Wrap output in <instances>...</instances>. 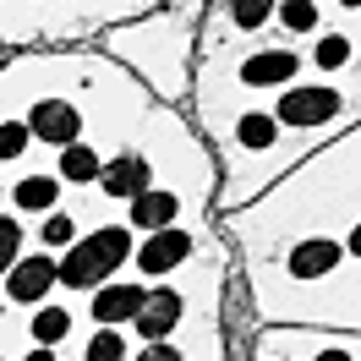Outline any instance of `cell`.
I'll use <instances>...</instances> for the list:
<instances>
[{"label": "cell", "mask_w": 361, "mask_h": 361, "mask_svg": "<svg viewBox=\"0 0 361 361\" xmlns=\"http://www.w3.org/2000/svg\"><path fill=\"white\" fill-rule=\"evenodd\" d=\"M17 252H23V225L17 219H0V274H11Z\"/></svg>", "instance_id": "16"}, {"label": "cell", "mask_w": 361, "mask_h": 361, "mask_svg": "<svg viewBox=\"0 0 361 361\" xmlns=\"http://www.w3.org/2000/svg\"><path fill=\"white\" fill-rule=\"evenodd\" d=\"M49 285H55V257H44V252L17 257L11 274H6V295H11V301H44Z\"/></svg>", "instance_id": "4"}, {"label": "cell", "mask_w": 361, "mask_h": 361, "mask_svg": "<svg viewBox=\"0 0 361 361\" xmlns=\"http://www.w3.org/2000/svg\"><path fill=\"white\" fill-rule=\"evenodd\" d=\"M126 257H132V235L121 225H104V230H93L88 241H71V252L55 263V279L66 290H88V285H104Z\"/></svg>", "instance_id": "1"}, {"label": "cell", "mask_w": 361, "mask_h": 361, "mask_svg": "<svg viewBox=\"0 0 361 361\" xmlns=\"http://www.w3.org/2000/svg\"><path fill=\"white\" fill-rule=\"evenodd\" d=\"M142 295L137 285H104V290L93 295V317L110 329V323H126V317H137V307H142Z\"/></svg>", "instance_id": "9"}, {"label": "cell", "mask_w": 361, "mask_h": 361, "mask_svg": "<svg viewBox=\"0 0 361 361\" xmlns=\"http://www.w3.org/2000/svg\"><path fill=\"white\" fill-rule=\"evenodd\" d=\"M334 115H339L334 88H290L279 99V115H274V121H285V126H323V121H334Z\"/></svg>", "instance_id": "2"}, {"label": "cell", "mask_w": 361, "mask_h": 361, "mask_svg": "<svg viewBox=\"0 0 361 361\" xmlns=\"http://www.w3.org/2000/svg\"><path fill=\"white\" fill-rule=\"evenodd\" d=\"M71 334V312L66 307H44V312L33 317V339H39V350H49L55 339H66Z\"/></svg>", "instance_id": "13"}, {"label": "cell", "mask_w": 361, "mask_h": 361, "mask_svg": "<svg viewBox=\"0 0 361 361\" xmlns=\"http://www.w3.org/2000/svg\"><path fill=\"white\" fill-rule=\"evenodd\" d=\"M334 263H339L334 241H301V247L290 252V274L295 279H317V274H329Z\"/></svg>", "instance_id": "11"}, {"label": "cell", "mask_w": 361, "mask_h": 361, "mask_svg": "<svg viewBox=\"0 0 361 361\" xmlns=\"http://www.w3.org/2000/svg\"><path fill=\"white\" fill-rule=\"evenodd\" d=\"M317 361H350V356H345V350H323Z\"/></svg>", "instance_id": "24"}, {"label": "cell", "mask_w": 361, "mask_h": 361, "mask_svg": "<svg viewBox=\"0 0 361 361\" xmlns=\"http://www.w3.org/2000/svg\"><path fill=\"white\" fill-rule=\"evenodd\" d=\"M241 142L247 148H274V115H247L241 121Z\"/></svg>", "instance_id": "15"}, {"label": "cell", "mask_w": 361, "mask_h": 361, "mask_svg": "<svg viewBox=\"0 0 361 361\" xmlns=\"http://www.w3.org/2000/svg\"><path fill=\"white\" fill-rule=\"evenodd\" d=\"M186 252H192V235H186V230H154L148 247L137 252V263H142V274H170L176 263H186Z\"/></svg>", "instance_id": "6"}, {"label": "cell", "mask_w": 361, "mask_h": 361, "mask_svg": "<svg viewBox=\"0 0 361 361\" xmlns=\"http://www.w3.org/2000/svg\"><path fill=\"white\" fill-rule=\"evenodd\" d=\"M99 170H104V159L93 154V148H82V142L61 148V176L66 180H99Z\"/></svg>", "instance_id": "12"}, {"label": "cell", "mask_w": 361, "mask_h": 361, "mask_svg": "<svg viewBox=\"0 0 361 361\" xmlns=\"http://www.w3.org/2000/svg\"><path fill=\"white\" fill-rule=\"evenodd\" d=\"M279 23H285V27H312L317 23V6H312V0H290V6H279Z\"/></svg>", "instance_id": "19"}, {"label": "cell", "mask_w": 361, "mask_h": 361, "mask_svg": "<svg viewBox=\"0 0 361 361\" xmlns=\"http://www.w3.org/2000/svg\"><path fill=\"white\" fill-rule=\"evenodd\" d=\"M269 17H274L269 0H252V6L241 0V6H235V23H241V27H257V23H269Z\"/></svg>", "instance_id": "20"}, {"label": "cell", "mask_w": 361, "mask_h": 361, "mask_svg": "<svg viewBox=\"0 0 361 361\" xmlns=\"http://www.w3.org/2000/svg\"><path fill=\"white\" fill-rule=\"evenodd\" d=\"M180 214L176 192H142V197H132V219L142 230H170V219Z\"/></svg>", "instance_id": "10"}, {"label": "cell", "mask_w": 361, "mask_h": 361, "mask_svg": "<svg viewBox=\"0 0 361 361\" xmlns=\"http://www.w3.org/2000/svg\"><path fill=\"white\" fill-rule=\"evenodd\" d=\"M176 323H180V295L176 290H148L142 295V307H137V334L148 339V345H159Z\"/></svg>", "instance_id": "5"}, {"label": "cell", "mask_w": 361, "mask_h": 361, "mask_svg": "<svg viewBox=\"0 0 361 361\" xmlns=\"http://www.w3.org/2000/svg\"><path fill=\"white\" fill-rule=\"evenodd\" d=\"M137 361H180V356H176V345H164V339H159V345H148Z\"/></svg>", "instance_id": "23"}, {"label": "cell", "mask_w": 361, "mask_h": 361, "mask_svg": "<svg viewBox=\"0 0 361 361\" xmlns=\"http://www.w3.org/2000/svg\"><path fill=\"white\" fill-rule=\"evenodd\" d=\"M345 55H350V44H345V39H323V44H317V61H323L329 71H334Z\"/></svg>", "instance_id": "22"}, {"label": "cell", "mask_w": 361, "mask_h": 361, "mask_svg": "<svg viewBox=\"0 0 361 361\" xmlns=\"http://www.w3.org/2000/svg\"><path fill=\"white\" fill-rule=\"evenodd\" d=\"M27 132L44 137V142L71 148V142H77V132H82V115L71 110L66 99H39V104H33V115H27Z\"/></svg>", "instance_id": "3"}, {"label": "cell", "mask_w": 361, "mask_h": 361, "mask_svg": "<svg viewBox=\"0 0 361 361\" xmlns=\"http://www.w3.org/2000/svg\"><path fill=\"white\" fill-rule=\"evenodd\" d=\"M295 71H301L295 49H263V55H252L247 66H241V77H247L252 88H269V82H285V77H295Z\"/></svg>", "instance_id": "8"}, {"label": "cell", "mask_w": 361, "mask_h": 361, "mask_svg": "<svg viewBox=\"0 0 361 361\" xmlns=\"http://www.w3.org/2000/svg\"><path fill=\"white\" fill-rule=\"evenodd\" d=\"M44 241H49V247H66V241H71V219H66V214H49V219H44Z\"/></svg>", "instance_id": "21"}, {"label": "cell", "mask_w": 361, "mask_h": 361, "mask_svg": "<svg viewBox=\"0 0 361 361\" xmlns=\"http://www.w3.org/2000/svg\"><path fill=\"white\" fill-rule=\"evenodd\" d=\"M99 186H104L110 197H142V192H148V159L126 154V159H115V164H104V170H99Z\"/></svg>", "instance_id": "7"}, {"label": "cell", "mask_w": 361, "mask_h": 361, "mask_svg": "<svg viewBox=\"0 0 361 361\" xmlns=\"http://www.w3.org/2000/svg\"><path fill=\"white\" fill-rule=\"evenodd\" d=\"M27 148V126L23 121H6V126H0V159H17Z\"/></svg>", "instance_id": "18"}, {"label": "cell", "mask_w": 361, "mask_h": 361, "mask_svg": "<svg viewBox=\"0 0 361 361\" xmlns=\"http://www.w3.org/2000/svg\"><path fill=\"white\" fill-rule=\"evenodd\" d=\"M55 192H61V186H55L49 176H27V180H17V203H23V208H49V203H55Z\"/></svg>", "instance_id": "14"}, {"label": "cell", "mask_w": 361, "mask_h": 361, "mask_svg": "<svg viewBox=\"0 0 361 361\" xmlns=\"http://www.w3.org/2000/svg\"><path fill=\"white\" fill-rule=\"evenodd\" d=\"M88 361H126V339L104 329V334H99V339L88 345Z\"/></svg>", "instance_id": "17"}, {"label": "cell", "mask_w": 361, "mask_h": 361, "mask_svg": "<svg viewBox=\"0 0 361 361\" xmlns=\"http://www.w3.org/2000/svg\"><path fill=\"white\" fill-rule=\"evenodd\" d=\"M23 361H55V356H49V350H27Z\"/></svg>", "instance_id": "25"}]
</instances>
